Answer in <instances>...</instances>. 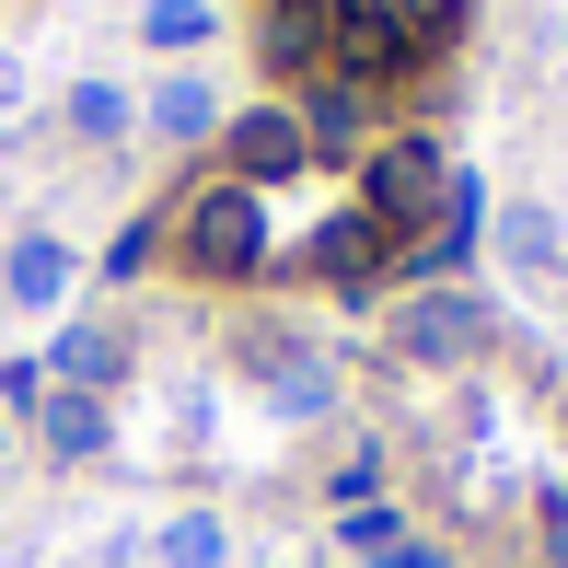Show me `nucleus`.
Listing matches in <instances>:
<instances>
[{"mask_svg": "<svg viewBox=\"0 0 568 568\" xmlns=\"http://www.w3.org/2000/svg\"><path fill=\"white\" fill-rule=\"evenodd\" d=\"M116 372H128V337H116V325H70L59 359H47V383H70V395H105Z\"/></svg>", "mask_w": 568, "mask_h": 568, "instance_id": "12", "label": "nucleus"}, {"mask_svg": "<svg viewBox=\"0 0 568 568\" xmlns=\"http://www.w3.org/2000/svg\"><path fill=\"white\" fill-rule=\"evenodd\" d=\"M128 128H140V105H128L116 82H70V140L105 151V140H128Z\"/></svg>", "mask_w": 568, "mask_h": 568, "instance_id": "15", "label": "nucleus"}, {"mask_svg": "<svg viewBox=\"0 0 568 568\" xmlns=\"http://www.w3.org/2000/svg\"><path fill=\"white\" fill-rule=\"evenodd\" d=\"M442 197H453V163H442V140H418V128H395V140L359 163V210H372V232H383L395 255L442 221Z\"/></svg>", "mask_w": 568, "mask_h": 568, "instance_id": "2", "label": "nucleus"}, {"mask_svg": "<svg viewBox=\"0 0 568 568\" xmlns=\"http://www.w3.org/2000/svg\"><path fill=\"white\" fill-rule=\"evenodd\" d=\"M395 359H406V372H464V359H487V302L476 291L395 302Z\"/></svg>", "mask_w": 568, "mask_h": 568, "instance_id": "3", "label": "nucleus"}, {"mask_svg": "<svg viewBox=\"0 0 568 568\" xmlns=\"http://www.w3.org/2000/svg\"><path fill=\"white\" fill-rule=\"evenodd\" d=\"M487 244H499L523 278H557V221H546V210H499V221H487Z\"/></svg>", "mask_w": 568, "mask_h": 568, "instance_id": "14", "label": "nucleus"}, {"mask_svg": "<svg viewBox=\"0 0 568 568\" xmlns=\"http://www.w3.org/2000/svg\"><path fill=\"white\" fill-rule=\"evenodd\" d=\"M302 140H359V82H314V105H302Z\"/></svg>", "mask_w": 568, "mask_h": 568, "instance_id": "19", "label": "nucleus"}, {"mask_svg": "<svg viewBox=\"0 0 568 568\" xmlns=\"http://www.w3.org/2000/svg\"><path fill=\"white\" fill-rule=\"evenodd\" d=\"M0 464H12V442H0Z\"/></svg>", "mask_w": 568, "mask_h": 568, "instance_id": "24", "label": "nucleus"}, {"mask_svg": "<svg viewBox=\"0 0 568 568\" xmlns=\"http://www.w3.org/2000/svg\"><path fill=\"white\" fill-rule=\"evenodd\" d=\"M36 429H47V453L59 464H93L116 442V418H105V395H70V383H47V406H36Z\"/></svg>", "mask_w": 568, "mask_h": 568, "instance_id": "8", "label": "nucleus"}, {"mask_svg": "<svg viewBox=\"0 0 568 568\" xmlns=\"http://www.w3.org/2000/svg\"><path fill=\"white\" fill-rule=\"evenodd\" d=\"M0 406L36 418V406H47V359H0Z\"/></svg>", "mask_w": 568, "mask_h": 568, "instance_id": "21", "label": "nucleus"}, {"mask_svg": "<svg viewBox=\"0 0 568 568\" xmlns=\"http://www.w3.org/2000/svg\"><path fill=\"white\" fill-rule=\"evenodd\" d=\"M372 487H383V453H348L337 464V510H372Z\"/></svg>", "mask_w": 568, "mask_h": 568, "instance_id": "22", "label": "nucleus"}, {"mask_svg": "<svg viewBox=\"0 0 568 568\" xmlns=\"http://www.w3.org/2000/svg\"><path fill=\"white\" fill-rule=\"evenodd\" d=\"M348 557L359 568H442V546H429L406 510H348Z\"/></svg>", "mask_w": 568, "mask_h": 568, "instance_id": "9", "label": "nucleus"}, {"mask_svg": "<svg viewBox=\"0 0 568 568\" xmlns=\"http://www.w3.org/2000/svg\"><path fill=\"white\" fill-rule=\"evenodd\" d=\"M163 244H174L186 278H255V267H267V197L232 186V174H210V186L163 221Z\"/></svg>", "mask_w": 568, "mask_h": 568, "instance_id": "1", "label": "nucleus"}, {"mask_svg": "<svg viewBox=\"0 0 568 568\" xmlns=\"http://www.w3.org/2000/svg\"><path fill=\"white\" fill-rule=\"evenodd\" d=\"M267 70L278 82H325V12L314 0H278L267 12Z\"/></svg>", "mask_w": 568, "mask_h": 568, "instance_id": "11", "label": "nucleus"}, {"mask_svg": "<svg viewBox=\"0 0 568 568\" xmlns=\"http://www.w3.org/2000/svg\"><path fill=\"white\" fill-rule=\"evenodd\" d=\"M383 12H395V36L418 47V59H442V47L464 36V0H383Z\"/></svg>", "mask_w": 568, "mask_h": 568, "instance_id": "17", "label": "nucleus"}, {"mask_svg": "<svg viewBox=\"0 0 568 568\" xmlns=\"http://www.w3.org/2000/svg\"><path fill=\"white\" fill-rule=\"evenodd\" d=\"M302 278H325V291L359 302V291H383V278H395V244L372 232V210H337L314 244H302Z\"/></svg>", "mask_w": 568, "mask_h": 568, "instance_id": "6", "label": "nucleus"}, {"mask_svg": "<svg viewBox=\"0 0 568 568\" xmlns=\"http://www.w3.org/2000/svg\"><path fill=\"white\" fill-rule=\"evenodd\" d=\"M0 291H12L23 314H47V302L70 291V244H59V232H23V244L0 255Z\"/></svg>", "mask_w": 568, "mask_h": 568, "instance_id": "10", "label": "nucleus"}, {"mask_svg": "<svg viewBox=\"0 0 568 568\" xmlns=\"http://www.w3.org/2000/svg\"><path fill=\"white\" fill-rule=\"evenodd\" d=\"M221 151H232V186H278V174H302V116L291 105H255V116H221Z\"/></svg>", "mask_w": 568, "mask_h": 568, "instance_id": "7", "label": "nucleus"}, {"mask_svg": "<svg viewBox=\"0 0 568 568\" xmlns=\"http://www.w3.org/2000/svg\"><path fill=\"white\" fill-rule=\"evenodd\" d=\"M140 36L163 47V59H186V47H210V0H151V12H140Z\"/></svg>", "mask_w": 568, "mask_h": 568, "instance_id": "18", "label": "nucleus"}, {"mask_svg": "<svg viewBox=\"0 0 568 568\" xmlns=\"http://www.w3.org/2000/svg\"><path fill=\"white\" fill-rule=\"evenodd\" d=\"M221 557H232L221 510H174V523H163V568H221Z\"/></svg>", "mask_w": 568, "mask_h": 568, "instance_id": "16", "label": "nucleus"}, {"mask_svg": "<svg viewBox=\"0 0 568 568\" xmlns=\"http://www.w3.org/2000/svg\"><path fill=\"white\" fill-rule=\"evenodd\" d=\"M395 70H418L395 12L383 0H325V82H395Z\"/></svg>", "mask_w": 568, "mask_h": 568, "instance_id": "4", "label": "nucleus"}, {"mask_svg": "<svg viewBox=\"0 0 568 568\" xmlns=\"http://www.w3.org/2000/svg\"><path fill=\"white\" fill-rule=\"evenodd\" d=\"M151 255H163V221H128V232H116V244H105V278H140V267H151Z\"/></svg>", "mask_w": 568, "mask_h": 568, "instance_id": "20", "label": "nucleus"}, {"mask_svg": "<svg viewBox=\"0 0 568 568\" xmlns=\"http://www.w3.org/2000/svg\"><path fill=\"white\" fill-rule=\"evenodd\" d=\"M244 372L267 383L278 418H325V406H337V372H325L302 337H278V325H255V337H244Z\"/></svg>", "mask_w": 568, "mask_h": 568, "instance_id": "5", "label": "nucleus"}, {"mask_svg": "<svg viewBox=\"0 0 568 568\" xmlns=\"http://www.w3.org/2000/svg\"><path fill=\"white\" fill-rule=\"evenodd\" d=\"M546 557L568 568V499H546Z\"/></svg>", "mask_w": 568, "mask_h": 568, "instance_id": "23", "label": "nucleus"}, {"mask_svg": "<svg viewBox=\"0 0 568 568\" xmlns=\"http://www.w3.org/2000/svg\"><path fill=\"white\" fill-rule=\"evenodd\" d=\"M151 128H163V140H221V105H210V82H197V70H174V82L151 93Z\"/></svg>", "mask_w": 568, "mask_h": 568, "instance_id": "13", "label": "nucleus"}]
</instances>
